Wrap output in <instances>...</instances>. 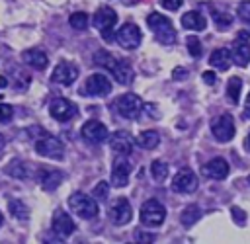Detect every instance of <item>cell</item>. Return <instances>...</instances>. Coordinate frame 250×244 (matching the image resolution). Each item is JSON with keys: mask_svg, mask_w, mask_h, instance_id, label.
<instances>
[{"mask_svg": "<svg viewBox=\"0 0 250 244\" xmlns=\"http://www.w3.org/2000/svg\"><path fill=\"white\" fill-rule=\"evenodd\" d=\"M129 176H131V164H129V160L125 156H117L113 160V166H111V185L113 187L127 185Z\"/></svg>", "mask_w": 250, "mask_h": 244, "instance_id": "obj_15", "label": "cell"}, {"mask_svg": "<svg viewBox=\"0 0 250 244\" xmlns=\"http://www.w3.org/2000/svg\"><path fill=\"white\" fill-rule=\"evenodd\" d=\"M236 14H238V18H240L242 21L250 23V0L240 2V4H238V8H236Z\"/></svg>", "mask_w": 250, "mask_h": 244, "instance_id": "obj_36", "label": "cell"}, {"mask_svg": "<svg viewBox=\"0 0 250 244\" xmlns=\"http://www.w3.org/2000/svg\"><path fill=\"white\" fill-rule=\"evenodd\" d=\"M62 172H59V170H39V174H37V182L41 183V187L43 189H47V191H53V189H57L59 185H61V182H62Z\"/></svg>", "mask_w": 250, "mask_h": 244, "instance_id": "obj_21", "label": "cell"}, {"mask_svg": "<svg viewBox=\"0 0 250 244\" xmlns=\"http://www.w3.org/2000/svg\"><path fill=\"white\" fill-rule=\"evenodd\" d=\"M4 174H8L14 180H25L29 176V168H27V164L23 160L14 158V160L8 162V166H4Z\"/></svg>", "mask_w": 250, "mask_h": 244, "instance_id": "obj_23", "label": "cell"}, {"mask_svg": "<svg viewBox=\"0 0 250 244\" xmlns=\"http://www.w3.org/2000/svg\"><path fill=\"white\" fill-rule=\"evenodd\" d=\"M109 92H111V84H109L107 76H104L100 72L88 76L84 90H82V94H88V96H107Z\"/></svg>", "mask_w": 250, "mask_h": 244, "instance_id": "obj_14", "label": "cell"}, {"mask_svg": "<svg viewBox=\"0 0 250 244\" xmlns=\"http://www.w3.org/2000/svg\"><path fill=\"white\" fill-rule=\"evenodd\" d=\"M21 59H23V62H25L27 66L37 68V70H43V68H47V64H49V57H47V53H45L43 49H37V47L23 51Z\"/></svg>", "mask_w": 250, "mask_h": 244, "instance_id": "obj_20", "label": "cell"}, {"mask_svg": "<svg viewBox=\"0 0 250 244\" xmlns=\"http://www.w3.org/2000/svg\"><path fill=\"white\" fill-rule=\"evenodd\" d=\"M199 185L197 176L189 170V168H182L176 172V176L172 178V189L178 193H193Z\"/></svg>", "mask_w": 250, "mask_h": 244, "instance_id": "obj_9", "label": "cell"}, {"mask_svg": "<svg viewBox=\"0 0 250 244\" xmlns=\"http://www.w3.org/2000/svg\"><path fill=\"white\" fill-rule=\"evenodd\" d=\"M168 164L166 162H162V160H152V164H150V174H152V178H154V182H158V183H162L166 178H168Z\"/></svg>", "mask_w": 250, "mask_h": 244, "instance_id": "obj_30", "label": "cell"}, {"mask_svg": "<svg viewBox=\"0 0 250 244\" xmlns=\"http://www.w3.org/2000/svg\"><path fill=\"white\" fill-rule=\"evenodd\" d=\"M199 219H201V209H199L197 205H188V207L180 213V223H182L184 226H191V224H195Z\"/></svg>", "mask_w": 250, "mask_h": 244, "instance_id": "obj_27", "label": "cell"}, {"mask_svg": "<svg viewBox=\"0 0 250 244\" xmlns=\"http://www.w3.org/2000/svg\"><path fill=\"white\" fill-rule=\"evenodd\" d=\"M14 115V107L8 103H0V123H8Z\"/></svg>", "mask_w": 250, "mask_h": 244, "instance_id": "obj_37", "label": "cell"}, {"mask_svg": "<svg viewBox=\"0 0 250 244\" xmlns=\"http://www.w3.org/2000/svg\"><path fill=\"white\" fill-rule=\"evenodd\" d=\"M240 90H242V80L238 76L229 78V82H227V96H229V100L232 103H236L240 100Z\"/></svg>", "mask_w": 250, "mask_h": 244, "instance_id": "obj_29", "label": "cell"}, {"mask_svg": "<svg viewBox=\"0 0 250 244\" xmlns=\"http://www.w3.org/2000/svg\"><path fill=\"white\" fill-rule=\"evenodd\" d=\"M201 174L209 180H225L229 176V164L225 158H213L201 168Z\"/></svg>", "mask_w": 250, "mask_h": 244, "instance_id": "obj_19", "label": "cell"}, {"mask_svg": "<svg viewBox=\"0 0 250 244\" xmlns=\"http://www.w3.org/2000/svg\"><path fill=\"white\" fill-rule=\"evenodd\" d=\"M230 215H232V219H234L236 224L242 226V224L246 223V213H244L240 207H232V209H230Z\"/></svg>", "mask_w": 250, "mask_h": 244, "instance_id": "obj_38", "label": "cell"}, {"mask_svg": "<svg viewBox=\"0 0 250 244\" xmlns=\"http://www.w3.org/2000/svg\"><path fill=\"white\" fill-rule=\"evenodd\" d=\"M146 23H148V27H150V31L154 33V37H156L158 43H162V45H172V43L176 41V29H174L172 21H170L166 16H162V14H158V12H152V14H148Z\"/></svg>", "mask_w": 250, "mask_h": 244, "instance_id": "obj_1", "label": "cell"}, {"mask_svg": "<svg viewBox=\"0 0 250 244\" xmlns=\"http://www.w3.org/2000/svg\"><path fill=\"white\" fill-rule=\"evenodd\" d=\"M182 25L186 29H191V31H203L205 25H207V21H205L203 14H199V12H188V14L182 16Z\"/></svg>", "mask_w": 250, "mask_h": 244, "instance_id": "obj_24", "label": "cell"}, {"mask_svg": "<svg viewBox=\"0 0 250 244\" xmlns=\"http://www.w3.org/2000/svg\"><path fill=\"white\" fill-rule=\"evenodd\" d=\"M141 39H143V33L141 29L135 25V23H123L119 27V31L115 33V41L121 49L125 51H133L141 45Z\"/></svg>", "mask_w": 250, "mask_h": 244, "instance_id": "obj_7", "label": "cell"}, {"mask_svg": "<svg viewBox=\"0 0 250 244\" xmlns=\"http://www.w3.org/2000/svg\"><path fill=\"white\" fill-rule=\"evenodd\" d=\"M182 2H184V0H160L162 8H166V10H170V12L178 10V8L182 6Z\"/></svg>", "mask_w": 250, "mask_h": 244, "instance_id": "obj_39", "label": "cell"}, {"mask_svg": "<svg viewBox=\"0 0 250 244\" xmlns=\"http://www.w3.org/2000/svg\"><path fill=\"white\" fill-rule=\"evenodd\" d=\"M80 135H82L84 141H88V142H92V144H100V142H104V141L109 137L107 127H105L102 121H98V119L86 121V123L82 125V129H80Z\"/></svg>", "mask_w": 250, "mask_h": 244, "instance_id": "obj_12", "label": "cell"}, {"mask_svg": "<svg viewBox=\"0 0 250 244\" xmlns=\"http://www.w3.org/2000/svg\"><path fill=\"white\" fill-rule=\"evenodd\" d=\"M211 133L219 142H229L234 137V119L230 113H223L211 121Z\"/></svg>", "mask_w": 250, "mask_h": 244, "instance_id": "obj_8", "label": "cell"}, {"mask_svg": "<svg viewBox=\"0 0 250 244\" xmlns=\"http://www.w3.org/2000/svg\"><path fill=\"white\" fill-rule=\"evenodd\" d=\"M135 238L141 240V242H152L156 236H154V234H146V232H143V230H135Z\"/></svg>", "mask_w": 250, "mask_h": 244, "instance_id": "obj_40", "label": "cell"}, {"mask_svg": "<svg viewBox=\"0 0 250 244\" xmlns=\"http://www.w3.org/2000/svg\"><path fill=\"white\" fill-rule=\"evenodd\" d=\"M133 217V209H131V203L129 199L125 197H117L111 207H109V219L113 224H127Z\"/></svg>", "mask_w": 250, "mask_h": 244, "instance_id": "obj_13", "label": "cell"}, {"mask_svg": "<svg viewBox=\"0 0 250 244\" xmlns=\"http://www.w3.org/2000/svg\"><path fill=\"white\" fill-rule=\"evenodd\" d=\"M35 152L45 156V158H53V160H62L64 156V144L53 137V135H41L37 141H35Z\"/></svg>", "mask_w": 250, "mask_h": 244, "instance_id": "obj_4", "label": "cell"}, {"mask_svg": "<svg viewBox=\"0 0 250 244\" xmlns=\"http://www.w3.org/2000/svg\"><path fill=\"white\" fill-rule=\"evenodd\" d=\"M68 23H70V27L82 31V29L88 27V14H84V12H74V14H70Z\"/></svg>", "mask_w": 250, "mask_h": 244, "instance_id": "obj_33", "label": "cell"}, {"mask_svg": "<svg viewBox=\"0 0 250 244\" xmlns=\"http://www.w3.org/2000/svg\"><path fill=\"white\" fill-rule=\"evenodd\" d=\"M8 209H10V213H12L16 219H20V221H25V219L29 217L27 207H25L23 201H20V199H10V201H8Z\"/></svg>", "mask_w": 250, "mask_h": 244, "instance_id": "obj_32", "label": "cell"}, {"mask_svg": "<svg viewBox=\"0 0 250 244\" xmlns=\"http://www.w3.org/2000/svg\"><path fill=\"white\" fill-rule=\"evenodd\" d=\"M248 185H250V176H248Z\"/></svg>", "mask_w": 250, "mask_h": 244, "instance_id": "obj_48", "label": "cell"}, {"mask_svg": "<svg viewBox=\"0 0 250 244\" xmlns=\"http://www.w3.org/2000/svg\"><path fill=\"white\" fill-rule=\"evenodd\" d=\"M182 76H186V72H184V68H174V78H182Z\"/></svg>", "mask_w": 250, "mask_h": 244, "instance_id": "obj_42", "label": "cell"}, {"mask_svg": "<svg viewBox=\"0 0 250 244\" xmlns=\"http://www.w3.org/2000/svg\"><path fill=\"white\" fill-rule=\"evenodd\" d=\"M49 113L57 121H70L78 113V107L70 100H66V98H55L49 103Z\"/></svg>", "mask_w": 250, "mask_h": 244, "instance_id": "obj_11", "label": "cell"}, {"mask_svg": "<svg viewBox=\"0 0 250 244\" xmlns=\"http://www.w3.org/2000/svg\"><path fill=\"white\" fill-rule=\"evenodd\" d=\"M109 148L117 156H129L133 150V137L127 131H115L109 137Z\"/></svg>", "mask_w": 250, "mask_h": 244, "instance_id": "obj_16", "label": "cell"}, {"mask_svg": "<svg viewBox=\"0 0 250 244\" xmlns=\"http://www.w3.org/2000/svg\"><path fill=\"white\" fill-rule=\"evenodd\" d=\"M115 57L109 53V51H96V55H94V64L96 66H102V68H107V70H111L113 68V64H115Z\"/></svg>", "mask_w": 250, "mask_h": 244, "instance_id": "obj_28", "label": "cell"}, {"mask_svg": "<svg viewBox=\"0 0 250 244\" xmlns=\"http://www.w3.org/2000/svg\"><path fill=\"white\" fill-rule=\"evenodd\" d=\"M143 109V100L137 94H121L115 100V111L123 117V119H137L141 115Z\"/></svg>", "mask_w": 250, "mask_h": 244, "instance_id": "obj_6", "label": "cell"}, {"mask_svg": "<svg viewBox=\"0 0 250 244\" xmlns=\"http://www.w3.org/2000/svg\"><path fill=\"white\" fill-rule=\"evenodd\" d=\"M115 23H117V14L113 8H100L94 14V25L102 33L104 41H107V43H111L115 39V35H113Z\"/></svg>", "mask_w": 250, "mask_h": 244, "instance_id": "obj_3", "label": "cell"}, {"mask_svg": "<svg viewBox=\"0 0 250 244\" xmlns=\"http://www.w3.org/2000/svg\"><path fill=\"white\" fill-rule=\"evenodd\" d=\"M6 86H8V80L4 76H0V88H6Z\"/></svg>", "mask_w": 250, "mask_h": 244, "instance_id": "obj_43", "label": "cell"}, {"mask_svg": "<svg viewBox=\"0 0 250 244\" xmlns=\"http://www.w3.org/2000/svg\"><path fill=\"white\" fill-rule=\"evenodd\" d=\"M246 113L250 115V94H248V98H246Z\"/></svg>", "mask_w": 250, "mask_h": 244, "instance_id": "obj_44", "label": "cell"}, {"mask_svg": "<svg viewBox=\"0 0 250 244\" xmlns=\"http://www.w3.org/2000/svg\"><path fill=\"white\" fill-rule=\"evenodd\" d=\"M2 221H4V217H2V213H0V226H2Z\"/></svg>", "mask_w": 250, "mask_h": 244, "instance_id": "obj_46", "label": "cell"}, {"mask_svg": "<svg viewBox=\"0 0 250 244\" xmlns=\"http://www.w3.org/2000/svg\"><path fill=\"white\" fill-rule=\"evenodd\" d=\"M4 144H6V141H4V135H2V133H0V150H2V148H4Z\"/></svg>", "mask_w": 250, "mask_h": 244, "instance_id": "obj_45", "label": "cell"}, {"mask_svg": "<svg viewBox=\"0 0 250 244\" xmlns=\"http://www.w3.org/2000/svg\"><path fill=\"white\" fill-rule=\"evenodd\" d=\"M230 62H232L230 51L225 49V47L215 49V51L211 53V57H209V64H211L213 68H217V70H227V68L230 66Z\"/></svg>", "mask_w": 250, "mask_h": 244, "instance_id": "obj_22", "label": "cell"}, {"mask_svg": "<svg viewBox=\"0 0 250 244\" xmlns=\"http://www.w3.org/2000/svg\"><path fill=\"white\" fill-rule=\"evenodd\" d=\"M186 47H188V53L193 57V59H199L201 57V41L195 37V35H189L186 39Z\"/></svg>", "mask_w": 250, "mask_h": 244, "instance_id": "obj_34", "label": "cell"}, {"mask_svg": "<svg viewBox=\"0 0 250 244\" xmlns=\"http://www.w3.org/2000/svg\"><path fill=\"white\" fill-rule=\"evenodd\" d=\"M246 142H248V148H250V135H248V139H246Z\"/></svg>", "mask_w": 250, "mask_h": 244, "instance_id": "obj_47", "label": "cell"}, {"mask_svg": "<svg viewBox=\"0 0 250 244\" xmlns=\"http://www.w3.org/2000/svg\"><path fill=\"white\" fill-rule=\"evenodd\" d=\"M74 221L70 219V215L66 213V211H55V215H53V232L57 234V236H61V238H66V236H70L72 232H74Z\"/></svg>", "mask_w": 250, "mask_h": 244, "instance_id": "obj_18", "label": "cell"}, {"mask_svg": "<svg viewBox=\"0 0 250 244\" xmlns=\"http://www.w3.org/2000/svg\"><path fill=\"white\" fill-rule=\"evenodd\" d=\"M68 207H70V211L74 215H78L80 219H86V221L98 217V211H100L96 199L92 195L82 193V191H76V193H72L68 197Z\"/></svg>", "mask_w": 250, "mask_h": 244, "instance_id": "obj_2", "label": "cell"}, {"mask_svg": "<svg viewBox=\"0 0 250 244\" xmlns=\"http://www.w3.org/2000/svg\"><path fill=\"white\" fill-rule=\"evenodd\" d=\"M230 59L238 66H246L250 62V33L248 31H238L234 47L230 51Z\"/></svg>", "mask_w": 250, "mask_h": 244, "instance_id": "obj_10", "label": "cell"}, {"mask_svg": "<svg viewBox=\"0 0 250 244\" xmlns=\"http://www.w3.org/2000/svg\"><path fill=\"white\" fill-rule=\"evenodd\" d=\"M113 74V78L119 82V84H129L133 80V70H131V64L125 62V61H115L113 68L109 70Z\"/></svg>", "mask_w": 250, "mask_h": 244, "instance_id": "obj_25", "label": "cell"}, {"mask_svg": "<svg viewBox=\"0 0 250 244\" xmlns=\"http://www.w3.org/2000/svg\"><path fill=\"white\" fill-rule=\"evenodd\" d=\"M203 80H205L207 84H215V72H213V70L203 72Z\"/></svg>", "mask_w": 250, "mask_h": 244, "instance_id": "obj_41", "label": "cell"}, {"mask_svg": "<svg viewBox=\"0 0 250 244\" xmlns=\"http://www.w3.org/2000/svg\"><path fill=\"white\" fill-rule=\"evenodd\" d=\"M164 219H166V209H164V205L160 201L148 199V201L143 203V207H141V223L145 226L154 228V226L162 224Z\"/></svg>", "mask_w": 250, "mask_h": 244, "instance_id": "obj_5", "label": "cell"}, {"mask_svg": "<svg viewBox=\"0 0 250 244\" xmlns=\"http://www.w3.org/2000/svg\"><path fill=\"white\" fill-rule=\"evenodd\" d=\"M78 78V68L70 62H59L51 74V80L61 86H70Z\"/></svg>", "mask_w": 250, "mask_h": 244, "instance_id": "obj_17", "label": "cell"}, {"mask_svg": "<svg viewBox=\"0 0 250 244\" xmlns=\"http://www.w3.org/2000/svg\"><path fill=\"white\" fill-rule=\"evenodd\" d=\"M137 142H139L141 148H145V150H152V148L158 146V142H160V135H158L156 131L148 129V131H143V133L137 137Z\"/></svg>", "mask_w": 250, "mask_h": 244, "instance_id": "obj_26", "label": "cell"}, {"mask_svg": "<svg viewBox=\"0 0 250 244\" xmlns=\"http://www.w3.org/2000/svg\"><path fill=\"white\" fill-rule=\"evenodd\" d=\"M92 195H94V199H100V201H104V199H107V195H109V183L107 182H98L96 185H94V191H92Z\"/></svg>", "mask_w": 250, "mask_h": 244, "instance_id": "obj_35", "label": "cell"}, {"mask_svg": "<svg viewBox=\"0 0 250 244\" xmlns=\"http://www.w3.org/2000/svg\"><path fill=\"white\" fill-rule=\"evenodd\" d=\"M211 14H213V20H215V25H217V29L219 31H227L229 27H230V23H232V16L230 14H225L223 10H211Z\"/></svg>", "mask_w": 250, "mask_h": 244, "instance_id": "obj_31", "label": "cell"}]
</instances>
